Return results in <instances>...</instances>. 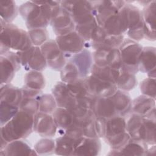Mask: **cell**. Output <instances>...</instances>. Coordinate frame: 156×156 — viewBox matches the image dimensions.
Segmentation results:
<instances>
[{
	"label": "cell",
	"instance_id": "obj_1",
	"mask_svg": "<svg viewBox=\"0 0 156 156\" xmlns=\"http://www.w3.org/2000/svg\"><path fill=\"white\" fill-rule=\"evenodd\" d=\"M34 115L19 110L9 122L1 127V138L9 143L27 137L34 130Z\"/></svg>",
	"mask_w": 156,
	"mask_h": 156
},
{
	"label": "cell",
	"instance_id": "obj_2",
	"mask_svg": "<svg viewBox=\"0 0 156 156\" xmlns=\"http://www.w3.org/2000/svg\"><path fill=\"white\" fill-rule=\"evenodd\" d=\"M1 51L12 49L25 51L32 44L28 32L1 19Z\"/></svg>",
	"mask_w": 156,
	"mask_h": 156
},
{
	"label": "cell",
	"instance_id": "obj_3",
	"mask_svg": "<svg viewBox=\"0 0 156 156\" xmlns=\"http://www.w3.org/2000/svg\"><path fill=\"white\" fill-rule=\"evenodd\" d=\"M143 47L131 39H124L119 50L121 58V69L135 74L138 71V63Z\"/></svg>",
	"mask_w": 156,
	"mask_h": 156
},
{
	"label": "cell",
	"instance_id": "obj_4",
	"mask_svg": "<svg viewBox=\"0 0 156 156\" xmlns=\"http://www.w3.org/2000/svg\"><path fill=\"white\" fill-rule=\"evenodd\" d=\"M60 5L69 13L75 25L83 23L95 16L91 1H60Z\"/></svg>",
	"mask_w": 156,
	"mask_h": 156
},
{
	"label": "cell",
	"instance_id": "obj_5",
	"mask_svg": "<svg viewBox=\"0 0 156 156\" xmlns=\"http://www.w3.org/2000/svg\"><path fill=\"white\" fill-rule=\"evenodd\" d=\"M16 54L21 65L26 70L41 72L46 67L47 63L40 47L32 46L25 51H18Z\"/></svg>",
	"mask_w": 156,
	"mask_h": 156
},
{
	"label": "cell",
	"instance_id": "obj_6",
	"mask_svg": "<svg viewBox=\"0 0 156 156\" xmlns=\"http://www.w3.org/2000/svg\"><path fill=\"white\" fill-rule=\"evenodd\" d=\"M55 41L65 58H69L85 48V41L75 30L57 36Z\"/></svg>",
	"mask_w": 156,
	"mask_h": 156
},
{
	"label": "cell",
	"instance_id": "obj_7",
	"mask_svg": "<svg viewBox=\"0 0 156 156\" xmlns=\"http://www.w3.org/2000/svg\"><path fill=\"white\" fill-rule=\"evenodd\" d=\"M1 85L9 83L16 71L21 68L16 53L9 50L1 51Z\"/></svg>",
	"mask_w": 156,
	"mask_h": 156
},
{
	"label": "cell",
	"instance_id": "obj_8",
	"mask_svg": "<svg viewBox=\"0 0 156 156\" xmlns=\"http://www.w3.org/2000/svg\"><path fill=\"white\" fill-rule=\"evenodd\" d=\"M47 65L55 71H60L66 63L65 55L55 40H48L40 46Z\"/></svg>",
	"mask_w": 156,
	"mask_h": 156
},
{
	"label": "cell",
	"instance_id": "obj_9",
	"mask_svg": "<svg viewBox=\"0 0 156 156\" xmlns=\"http://www.w3.org/2000/svg\"><path fill=\"white\" fill-rule=\"evenodd\" d=\"M101 26L110 35H121L127 32L129 23L126 4L118 13L107 18Z\"/></svg>",
	"mask_w": 156,
	"mask_h": 156
},
{
	"label": "cell",
	"instance_id": "obj_10",
	"mask_svg": "<svg viewBox=\"0 0 156 156\" xmlns=\"http://www.w3.org/2000/svg\"><path fill=\"white\" fill-rule=\"evenodd\" d=\"M83 79L89 93L94 97H110L118 90L115 84L92 75L88 76Z\"/></svg>",
	"mask_w": 156,
	"mask_h": 156
},
{
	"label": "cell",
	"instance_id": "obj_11",
	"mask_svg": "<svg viewBox=\"0 0 156 156\" xmlns=\"http://www.w3.org/2000/svg\"><path fill=\"white\" fill-rule=\"evenodd\" d=\"M91 2L95 18L100 26L107 18L118 13L126 4L124 1H98Z\"/></svg>",
	"mask_w": 156,
	"mask_h": 156
},
{
	"label": "cell",
	"instance_id": "obj_12",
	"mask_svg": "<svg viewBox=\"0 0 156 156\" xmlns=\"http://www.w3.org/2000/svg\"><path fill=\"white\" fill-rule=\"evenodd\" d=\"M57 126L54 118L49 113L41 112L34 115V130L43 137H52L57 130Z\"/></svg>",
	"mask_w": 156,
	"mask_h": 156
},
{
	"label": "cell",
	"instance_id": "obj_13",
	"mask_svg": "<svg viewBox=\"0 0 156 156\" xmlns=\"http://www.w3.org/2000/svg\"><path fill=\"white\" fill-rule=\"evenodd\" d=\"M50 24L57 35H62L75 30V23L69 13L61 7L57 13L51 19Z\"/></svg>",
	"mask_w": 156,
	"mask_h": 156
},
{
	"label": "cell",
	"instance_id": "obj_14",
	"mask_svg": "<svg viewBox=\"0 0 156 156\" xmlns=\"http://www.w3.org/2000/svg\"><path fill=\"white\" fill-rule=\"evenodd\" d=\"M52 94L55 99L57 107L69 110L77 104L76 98L71 93L66 83L62 81L55 84L52 90Z\"/></svg>",
	"mask_w": 156,
	"mask_h": 156
},
{
	"label": "cell",
	"instance_id": "obj_15",
	"mask_svg": "<svg viewBox=\"0 0 156 156\" xmlns=\"http://www.w3.org/2000/svg\"><path fill=\"white\" fill-rule=\"evenodd\" d=\"M144 28V38L151 41L155 40L156 2L155 0L146 5L142 12Z\"/></svg>",
	"mask_w": 156,
	"mask_h": 156
},
{
	"label": "cell",
	"instance_id": "obj_16",
	"mask_svg": "<svg viewBox=\"0 0 156 156\" xmlns=\"http://www.w3.org/2000/svg\"><path fill=\"white\" fill-rule=\"evenodd\" d=\"M91 110L96 117L104 118L106 120L118 115L110 97H94Z\"/></svg>",
	"mask_w": 156,
	"mask_h": 156
},
{
	"label": "cell",
	"instance_id": "obj_17",
	"mask_svg": "<svg viewBox=\"0 0 156 156\" xmlns=\"http://www.w3.org/2000/svg\"><path fill=\"white\" fill-rule=\"evenodd\" d=\"M93 55L87 48L72 55L69 61L73 63L78 69L80 78L84 79L91 73L93 66Z\"/></svg>",
	"mask_w": 156,
	"mask_h": 156
},
{
	"label": "cell",
	"instance_id": "obj_18",
	"mask_svg": "<svg viewBox=\"0 0 156 156\" xmlns=\"http://www.w3.org/2000/svg\"><path fill=\"white\" fill-rule=\"evenodd\" d=\"M101 144L98 138H89L85 136L79 138L73 155H97Z\"/></svg>",
	"mask_w": 156,
	"mask_h": 156
},
{
	"label": "cell",
	"instance_id": "obj_19",
	"mask_svg": "<svg viewBox=\"0 0 156 156\" xmlns=\"http://www.w3.org/2000/svg\"><path fill=\"white\" fill-rule=\"evenodd\" d=\"M52 116L57 128L60 131L63 132L79 123V121L74 114L68 109L63 107H57L52 113Z\"/></svg>",
	"mask_w": 156,
	"mask_h": 156
},
{
	"label": "cell",
	"instance_id": "obj_20",
	"mask_svg": "<svg viewBox=\"0 0 156 156\" xmlns=\"http://www.w3.org/2000/svg\"><path fill=\"white\" fill-rule=\"evenodd\" d=\"M1 155H37L35 149L21 139L14 140L8 143L5 147L1 151Z\"/></svg>",
	"mask_w": 156,
	"mask_h": 156
},
{
	"label": "cell",
	"instance_id": "obj_21",
	"mask_svg": "<svg viewBox=\"0 0 156 156\" xmlns=\"http://www.w3.org/2000/svg\"><path fill=\"white\" fill-rule=\"evenodd\" d=\"M147 149L146 144L143 141L132 139L130 140L120 149H112L109 155H145Z\"/></svg>",
	"mask_w": 156,
	"mask_h": 156
},
{
	"label": "cell",
	"instance_id": "obj_22",
	"mask_svg": "<svg viewBox=\"0 0 156 156\" xmlns=\"http://www.w3.org/2000/svg\"><path fill=\"white\" fill-rule=\"evenodd\" d=\"M126 132L128 133L131 139L143 141V116L133 113L126 122Z\"/></svg>",
	"mask_w": 156,
	"mask_h": 156
},
{
	"label": "cell",
	"instance_id": "obj_23",
	"mask_svg": "<svg viewBox=\"0 0 156 156\" xmlns=\"http://www.w3.org/2000/svg\"><path fill=\"white\" fill-rule=\"evenodd\" d=\"M110 98L113 103L118 115L123 116L127 115L132 109V100L126 91L117 90Z\"/></svg>",
	"mask_w": 156,
	"mask_h": 156
},
{
	"label": "cell",
	"instance_id": "obj_24",
	"mask_svg": "<svg viewBox=\"0 0 156 156\" xmlns=\"http://www.w3.org/2000/svg\"><path fill=\"white\" fill-rule=\"evenodd\" d=\"M23 98L21 89L9 83L1 85L0 102L19 107Z\"/></svg>",
	"mask_w": 156,
	"mask_h": 156
},
{
	"label": "cell",
	"instance_id": "obj_25",
	"mask_svg": "<svg viewBox=\"0 0 156 156\" xmlns=\"http://www.w3.org/2000/svg\"><path fill=\"white\" fill-rule=\"evenodd\" d=\"M156 68L155 48L147 46L143 48L138 63V71L148 73Z\"/></svg>",
	"mask_w": 156,
	"mask_h": 156
},
{
	"label": "cell",
	"instance_id": "obj_26",
	"mask_svg": "<svg viewBox=\"0 0 156 156\" xmlns=\"http://www.w3.org/2000/svg\"><path fill=\"white\" fill-rule=\"evenodd\" d=\"M155 108V99L141 95L132 101V110L134 113L144 116Z\"/></svg>",
	"mask_w": 156,
	"mask_h": 156
},
{
	"label": "cell",
	"instance_id": "obj_27",
	"mask_svg": "<svg viewBox=\"0 0 156 156\" xmlns=\"http://www.w3.org/2000/svg\"><path fill=\"white\" fill-rule=\"evenodd\" d=\"M155 108L143 116L144 139L146 144H155Z\"/></svg>",
	"mask_w": 156,
	"mask_h": 156
},
{
	"label": "cell",
	"instance_id": "obj_28",
	"mask_svg": "<svg viewBox=\"0 0 156 156\" xmlns=\"http://www.w3.org/2000/svg\"><path fill=\"white\" fill-rule=\"evenodd\" d=\"M119 73L120 69H115L108 66H98L95 64L93 65L91 69V75L115 85Z\"/></svg>",
	"mask_w": 156,
	"mask_h": 156
},
{
	"label": "cell",
	"instance_id": "obj_29",
	"mask_svg": "<svg viewBox=\"0 0 156 156\" xmlns=\"http://www.w3.org/2000/svg\"><path fill=\"white\" fill-rule=\"evenodd\" d=\"M78 140L62 135L55 140V153L61 155H73Z\"/></svg>",
	"mask_w": 156,
	"mask_h": 156
},
{
	"label": "cell",
	"instance_id": "obj_30",
	"mask_svg": "<svg viewBox=\"0 0 156 156\" xmlns=\"http://www.w3.org/2000/svg\"><path fill=\"white\" fill-rule=\"evenodd\" d=\"M126 131V121L122 116L116 115L106 121L105 137L118 135Z\"/></svg>",
	"mask_w": 156,
	"mask_h": 156
},
{
	"label": "cell",
	"instance_id": "obj_31",
	"mask_svg": "<svg viewBox=\"0 0 156 156\" xmlns=\"http://www.w3.org/2000/svg\"><path fill=\"white\" fill-rule=\"evenodd\" d=\"M98 26L95 16L79 24L75 25V31L83 39L85 43L90 41L91 36Z\"/></svg>",
	"mask_w": 156,
	"mask_h": 156
},
{
	"label": "cell",
	"instance_id": "obj_32",
	"mask_svg": "<svg viewBox=\"0 0 156 156\" xmlns=\"http://www.w3.org/2000/svg\"><path fill=\"white\" fill-rule=\"evenodd\" d=\"M24 83L27 87L41 90L45 85V80L40 71L30 70L24 76Z\"/></svg>",
	"mask_w": 156,
	"mask_h": 156
},
{
	"label": "cell",
	"instance_id": "obj_33",
	"mask_svg": "<svg viewBox=\"0 0 156 156\" xmlns=\"http://www.w3.org/2000/svg\"><path fill=\"white\" fill-rule=\"evenodd\" d=\"M137 80L135 74L120 69V73L116 83L119 90L128 91L135 88L136 85Z\"/></svg>",
	"mask_w": 156,
	"mask_h": 156
},
{
	"label": "cell",
	"instance_id": "obj_34",
	"mask_svg": "<svg viewBox=\"0 0 156 156\" xmlns=\"http://www.w3.org/2000/svg\"><path fill=\"white\" fill-rule=\"evenodd\" d=\"M17 7L15 2L11 0L0 1V15L2 20L10 23L17 15Z\"/></svg>",
	"mask_w": 156,
	"mask_h": 156
},
{
	"label": "cell",
	"instance_id": "obj_35",
	"mask_svg": "<svg viewBox=\"0 0 156 156\" xmlns=\"http://www.w3.org/2000/svg\"><path fill=\"white\" fill-rule=\"evenodd\" d=\"M60 78L62 81L65 83L72 82L80 78L77 68L71 61L66 62L60 70Z\"/></svg>",
	"mask_w": 156,
	"mask_h": 156
},
{
	"label": "cell",
	"instance_id": "obj_36",
	"mask_svg": "<svg viewBox=\"0 0 156 156\" xmlns=\"http://www.w3.org/2000/svg\"><path fill=\"white\" fill-rule=\"evenodd\" d=\"M66 85L71 93L76 99H81L91 95L89 93L83 79L79 78L75 81L66 83Z\"/></svg>",
	"mask_w": 156,
	"mask_h": 156
},
{
	"label": "cell",
	"instance_id": "obj_37",
	"mask_svg": "<svg viewBox=\"0 0 156 156\" xmlns=\"http://www.w3.org/2000/svg\"><path fill=\"white\" fill-rule=\"evenodd\" d=\"M39 102V112L45 113H51L56 109L57 105L52 94H43L38 98Z\"/></svg>",
	"mask_w": 156,
	"mask_h": 156
},
{
	"label": "cell",
	"instance_id": "obj_38",
	"mask_svg": "<svg viewBox=\"0 0 156 156\" xmlns=\"http://www.w3.org/2000/svg\"><path fill=\"white\" fill-rule=\"evenodd\" d=\"M95 118L96 116L91 110L87 117L79 122L83 129L85 136L89 138H98L95 130Z\"/></svg>",
	"mask_w": 156,
	"mask_h": 156
},
{
	"label": "cell",
	"instance_id": "obj_39",
	"mask_svg": "<svg viewBox=\"0 0 156 156\" xmlns=\"http://www.w3.org/2000/svg\"><path fill=\"white\" fill-rule=\"evenodd\" d=\"M124 38L123 35H107L104 40L91 47L94 49L106 48V49H112V48H119L123 42Z\"/></svg>",
	"mask_w": 156,
	"mask_h": 156
},
{
	"label": "cell",
	"instance_id": "obj_40",
	"mask_svg": "<svg viewBox=\"0 0 156 156\" xmlns=\"http://www.w3.org/2000/svg\"><path fill=\"white\" fill-rule=\"evenodd\" d=\"M32 44L34 46H41L48 40V32L45 28H37L28 31Z\"/></svg>",
	"mask_w": 156,
	"mask_h": 156
},
{
	"label": "cell",
	"instance_id": "obj_41",
	"mask_svg": "<svg viewBox=\"0 0 156 156\" xmlns=\"http://www.w3.org/2000/svg\"><path fill=\"white\" fill-rule=\"evenodd\" d=\"M19 107L1 102L0 105V121L1 126L9 122L19 111Z\"/></svg>",
	"mask_w": 156,
	"mask_h": 156
},
{
	"label": "cell",
	"instance_id": "obj_42",
	"mask_svg": "<svg viewBox=\"0 0 156 156\" xmlns=\"http://www.w3.org/2000/svg\"><path fill=\"white\" fill-rule=\"evenodd\" d=\"M55 141L50 138H43L35 145L34 149L37 155H49L55 152Z\"/></svg>",
	"mask_w": 156,
	"mask_h": 156
},
{
	"label": "cell",
	"instance_id": "obj_43",
	"mask_svg": "<svg viewBox=\"0 0 156 156\" xmlns=\"http://www.w3.org/2000/svg\"><path fill=\"white\" fill-rule=\"evenodd\" d=\"M105 64L106 66L113 68L121 69L122 62L119 48H112L107 50L105 57Z\"/></svg>",
	"mask_w": 156,
	"mask_h": 156
},
{
	"label": "cell",
	"instance_id": "obj_44",
	"mask_svg": "<svg viewBox=\"0 0 156 156\" xmlns=\"http://www.w3.org/2000/svg\"><path fill=\"white\" fill-rule=\"evenodd\" d=\"M104 138L105 141L111 146L112 149L119 150L130 140V137L128 133L126 131L118 135L105 137Z\"/></svg>",
	"mask_w": 156,
	"mask_h": 156
},
{
	"label": "cell",
	"instance_id": "obj_45",
	"mask_svg": "<svg viewBox=\"0 0 156 156\" xmlns=\"http://www.w3.org/2000/svg\"><path fill=\"white\" fill-rule=\"evenodd\" d=\"M19 108L32 115H35L39 111V102L38 99L33 98H23Z\"/></svg>",
	"mask_w": 156,
	"mask_h": 156
},
{
	"label": "cell",
	"instance_id": "obj_46",
	"mask_svg": "<svg viewBox=\"0 0 156 156\" xmlns=\"http://www.w3.org/2000/svg\"><path fill=\"white\" fill-rule=\"evenodd\" d=\"M140 91L143 95L155 99L156 81L155 78L147 77L140 83Z\"/></svg>",
	"mask_w": 156,
	"mask_h": 156
},
{
	"label": "cell",
	"instance_id": "obj_47",
	"mask_svg": "<svg viewBox=\"0 0 156 156\" xmlns=\"http://www.w3.org/2000/svg\"><path fill=\"white\" fill-rule=\"evenodd\" d=\"M129 38L133 41H140L144 38V28L143 21L138 25L129 29L127 31Z\"/></svg>",
	"mask_w": 156,
	"mask_h": 156
},
{
	"label": "cell",
	"instance_id": "obj_48",
	"mask_svg": "<svg viewBox=\"0 0 156 156\" xmlns=\"http://www.w3.org/2000/svg\"><path fill=\"white\" fill-rule=\"evenodd\" d=\"M106 119L96 117L95 118V130L98 138H104L105 134Z\"/></svg>",
	"mask_w": 156,
	"mask_h": 156
},
{
	"label": "cell",
	"instance_id": "obj_49",
	"mask_svg": "<svg viewBox=\"0 0 156 156\" xmlns=\"http://www.w3.org/2000/svg\"><path fill=\"white\" fill-rule=\"evenodd\" d=\"M22 93H23V98H37L38 99L40 96H41V91L38 90H35L32 88H30L29 87H27L24 86L23 88H21Z\"/></svg>",
	"mask_w": 156,
	"mask_h": 156
},
{
	"label": "cell",
	"instance_id": "obj_50",
	"mask_svg": "<svg viewBox=\"0 0 156 156\" xmlns=\"http://www.w3.org/2000/svg\"><path fill=\"white\" fill-rule=\"evenodd\" d=\"M155 151H156L155 144L152 145L151 147L147 149L145 155H155Z\"/></svg>",
	"mask_w": 156,
	"mask_h": 156
}]
</instances>
